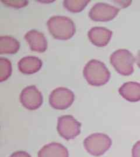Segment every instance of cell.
<instances>
[{
    "instance_id": "1",
    "label": "cell",
    "mask_w": 140,
    "mask_h": 157,
    "mask_svg": "<svg viewBox=\"0 0 140 157\" xmlns=\"http://www.w3.org/2000/svg\"><path fill=\"white\" fill-rule=\"evenodd\" d=\"M47 25L50 33L56 39H70L76 32L74 23L70 18L67 17H51L47 22Z\"/></svg>"
},
{
    "instance_id": "2",
    "label": "cell",
    "mask_w": 140,
    "mask_h": 157,
    "mask_svg": "<svg viewBox=\"0 0 140 157\" xmlns=\"http://www.w3.org/2000/svg\"><path fill=\"white\" fill-rule=\"evenodd\" d=\"M84 78L94 86H101L107 83L110 78V72L104 63L92 59L85 65L83 70Z\"/></svg>"
},
{
    "instance_id": "3",
    "label": "cell",
    "mask_w": 140,
    "mask_h": 157,
    "mask_svg": "<svg viewBox=\"0 0 140 157\" xmlns=\"http://www.w3.org/2000/svg\"><path fill=\"white\" fill-rule=\"evenodd\" d=\"M112 66L118 73L129 76L134 72L135 58L129 50L120 49L114 51L110 57Z\"/></svg>"
},
{
    "instance_id": "4",
    "label": "cell",
    "mask_w": 140,
    "mask_h": 157,
    "mask_svg": "<svg viewBox=\"0 0 140 157\" xmlns=\"http://www.w3.org/2000/svg\"><path fill=\"white\" fill-rule=\"evenodd\" d=\"M85 150L93 156L99 157L104 154L112 146L111 139L103 133H94L84 141Z\"/></svg>"
},
{
    "instance_id": "5",
    "label": "cell",
    "mask_w": 140,
    "mask_h": 157,
    "mask_svg": "<svg viewBox=\"0 0 140 157\" xmlns=\"http://www.w3.org/2000/svg\"><path fill=\"white\" fill-rule=\"evenodd\" d=\"M81 124L71 115H63L58 118L57 131L64 139H75L81 133Z\"/></svg>"
},
{
    "instance_id": "6",
    "label": "cell",
    "mask_w": 140,
    "mask_h": 157,
    "mask_svg": "<svg viewBox=\"0 0 140 157\" xmlns=\"http://www.w3.org/2000/svg\"><path fill=\"white\" fill-rule=\"evenodd\" d=\"M74 97L71 90L65 87H58L51 91L49 96V103L53 108L63 110L73 104Z\"/></svg>"
},
{
    "instance_id": "7",
    "label": "cell",
    "mask_w": 140,
    "mask_h": 157,
    "mask_svg": "<svg viewBox=\"0 0 140 157\" xmlns=\"http://www.w3.org/2000/svg\"><path fill=\"white\" fill-rule=\"evenodd\" d=\"M120 8L105 4L96 3L89 12L90 18L96 22H107L112 21L118 15Z\"/></svg>"
},
{
    "instance_id": "8",
    "label": "cell",
    "mask_w": 140,
    "mask_h": 157,
    "mask_svg": "<svg viewBox=\"0 0 140 157\" xmlns=\"http://www.w3.org/2000/svg\"><path fill=\"white\" fill-rule=\"evenodd\" d=\"M20 101L23 106L29 110H36L42 105L43 97L35 86H29L22 91Z\"/></svg>"
},
{
    "instance_id": "9",
    "label": "cell",
    "mask_w": 140,
    "mask_h": 157,
    "mask_svg": "<svg viewBox=\"0 0 140 157\" xmlns=\"http://www.w3.org/2000/svg\"><path fill=\"white\" fill-rule=\"evenodd\" d=\"M25 39L30 50L38 52H44L47 49V41L45 35L36 30H31L25 35Z\"/></svg>"
},
{
    "instance_id": "10",
    "label": "cell",
    "mask_w": 140,
    "mask_h": 157,
    "mask_svg": "<svg viewBox=\"0 0 140 157\" xmlns=\"http://www.w3.org/2000/svg\"><path fill=\"white\" fill-rule=\"evenodd\" d=\"M112 32L103 27H94L88 33L90 42L97 47H103L107 45L111 39Z\"/></svg>"
},
{
    "instance_id": "11",
    "label": "cell",
    "mask_w": 140,
    "mask_h": 157,
    "mask_svg": "<svg viewBox=\"0 0 140 157\" xmlns=\"http://www.w3.org/2000/svg\"><path fill=\"white\" fill-rule=\"evenodd\" d=\"M43 65L42 60L37 56L23 57L18 63V67L21 73L31 75L38 72Z\"/></svg>"
},
{
    "instance_id": "12",
    "label": "cell",
    "mask_w": 140,
    "mask_h": 157,
    "mask_svg": "<svg viewBox=\"0 0 140 157\" xmlns=\"http://www.w3.org/2000/svg\"><path fill=\"white\" fill-rule=\"evenodd\" d=\"M119 94L130 102L140 101V83L129 82L124 83L118 89Z\"/></svg>"
},
{
    "instance_id": "13",
    "label": "cell",
    "mask_w": 140,
    "mask_h": 157,
    "mask_svg": "<svg viewBox=\"0 0 140 157\" xmlns=\"http://www.w3.org/2000/svg\"><path fill=\"white\" fill-rule=\"evenodd\" d=\"M38 157H69L67 148L60 143H51L45 145L38 152Z\"/></svg>"
},
{
    "instance_id": "14",
    "label": "cell",
    "mask_w": 140,
    "mask_h": 157,
    "mask_svg": "<svg viewBox=\"0 0 140 157\" xmlns=\"http://www.w3.org/2000/svg\"><path fill=\"white\" fill-rule=\"evenodd\" d=\"M20 48V43L16 39L10 36L0 37V54H14Z\"/></svg>"
},
{
    "instance_id": "15",
    "label": "cell",
    "mask_w": 140,
    "mask_h": 157,
    "mask_svg": "<svg viewBox=\"0 0 140 157\" xmlns=\"http://www.w3.org/2000/svg\"><path fill=\"white\" fill-rule=\"evenodd\" d=\"M90 2L88 0H65L63 1V6L68 11L77 13L84 10Z\"/></svg>"
},
{
    "instance_id": "16",
    "label": "cell",
    "mask_w": 140,
    "mask_h": 157,
    "mask_svg": "<svg viewBox=\"0 0 140 157\" xmlns=\"http://www.w3.org/2000/svg\"><path fill=\"white\" fill-rule=\"evenodd\" d=\"M11 62L6 58H0V82L5 81L11 75Z\"/></svg>"
},
{
    "instance_id": "17",
    "label": "cell",
    "mask_w": 140,
    "mask_h": 157,
    "mask_svg": "<svg viewBox=\"0 0 140 157\" xmlns=\"http://www.w3.org/2000/svg\"><path fill=\"white\" fill-rule=\"evenodd\" d=\"M3 3L6 6L12 7V8H20L21 7H23L27 6L29 3L28 1H8L5 0L2 1Z\"/></svg>"
},
{
    "instance_id": "18",
    "label": "cell",
    "mask_w": 140,
    "mask_h": 157,
    "mask_svg": "<svg viewBox=\"0 0 140 157\" xmlns=\"http://www.w3.org/2000/svg\"><path fill=\"white\" fill-rule=\"evenodd\" d=\"M132 157H140V140L137 141L133 147Z\"/></svg>"
},
{
    "instance_id": "19",
    "label": "cell",
    "mask_w": 140,
    "mask_h": 157,
    "mask_svg": "<svg viewBox=\"0 0 140 157\" xmlns=\"http://www.w3.org/2000/svg\"><path fill=\"white\" fill-rule=\"evenodd\" d=\"M10 157H31L29 154L25 151H17L12 154Z\"/></svg>"
},
{
    "instance_id": "20",
    "label": "cell",
    "mask_w": 140,
    "mask_h": 157,
    "mask_svg": "<svg viewBox=\"0 0 140 157\" xmlns=\"http://www.w3.org/2000/svg\"><path fill=\"white\" fill-rule=\"evenodd\" d=\"M135 61L137 62V64L138 66V67H140V51L138 52L137 56L135 58Z\"/></svg>"
}]
</instances>
